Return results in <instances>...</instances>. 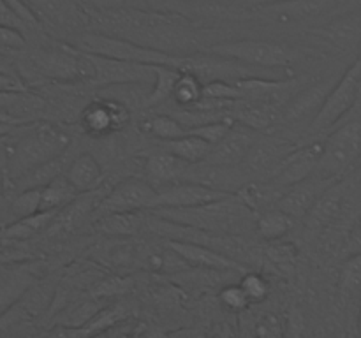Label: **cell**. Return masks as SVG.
I'll return each mask as SVG.
<instances>
[{"instance_id":"cell-1","label":"cell","mask_w":361,"mask_h":338,"mask_svg":"<svg viewBox=\"0 0 361 338\" xmlns=\"http://www.w3.org/2000/svg\"><path fill=\"white\" fill-rule=\"evenodd\" d=\"M99 32L118 35L171 55L200 53V30L176 13H147L123 7H108L90 14Z\"/></svg>"},{"instance_id":"cell-2","label":"cell","mask_w":361,"mask_h":338,"mask_svg":"<svg viewBox=\"0 0 361 338\" xmlns=\"http://www.w3.org/2000/svg\"><path fill=\"white\" fill-rule=\"evenodd\" d=\"M71 137L51 123H18L0 137V168L9 187L32 169L67 151Z\"/></svg>"},{"instance_id":"cell-3","label":"cell","mask_w":361,"mask_h":338,"mask_svg":"<svg viewBox=\"0 0 361 338\" xmlns=\"http://www.w3.org/2000/svg\"><path fill=\"white\" fill-rule=\"evenodd\" d=\"M148 211L168 220L178 222V224L192 225L204 231L228 232V234H240V232L249 231L252 225H256L257 217L236 194L214 201V203L200 204V206L154 208Z\"/></svg>"},{"instance_id":"cell-4","label":"cell","mask_w":361,"mask_h":338,"mask_svg":"<svg viewBox=\"0 0 361 338\" xmlns=\"http://www.w3.org/2000/svg\"><path fill=\"white\" fill-rule=\"evenodd\" d=\"M204 51L235 58L247 65L270 70V73L302 62L309 55H316L312 49H305L302 46L289 44L284 41H270V39H240V41L215 42V44L207 46Z\"/></svg>"},{"instance_id":"cell-5","label":"cell","mask_w":361,"mask_h":338,"mask_svg":"<svg viewBox=\"0 0 361 338\" xmlns=\"http://www.w3.org/2000/svg\"><path fill=\"white\" fill-rule=\"evenodd\" d=\"M73 44L87 53H95V55L109 56V58L152 63V65H171L180 70L183 69L187 60V55H171V53L148 48V46L137 44V42L129 41V39L99 30H83L80 35L73 39Z\"/></svg>"},{"instance_id":"cell-6","label":"cell","mask_w":361,"mask_h":338,"mask_svg":"<svg viewBox=\"0 0 361 338\" xmlns=\"http://www.w3.org/2000/svg\"><path fill=\"white\" fill-rule=\"evenodd\" d=\"M361 158V118L345 120L335 125L324 139L323 155L316 175L338 180Z\"/></svg>"},{"instance_id":"cell-7","label":"cell","mask_w":361,"mask_h":338,"mask_svg":"<svg viewBox=\"0 0 361 338\" xmlns=\"http://www.w3.org/2000/svg\"><path fill=\"white\" fill-rule=\"evenodd\" d=\"M39 74L59 81H83L90 84L95 77V65L90 55L74 44H59L55 48L39 49L32 55Z\"/></svg>"},{"instance_id":"cell-8","label":"cell","mask_w":361,"mask_h":338,"mask_svg":"<svg viewBox=\"0 0 361 338\" xmlns=\"http://www.w3.org/2000/svg\"><path fill=\"white\" fill-rule=\"evenodd\" d=\"M361 80V53L348 65V69L341 74L335 87L331 88L326 102L323 104L321 111L310 123L309 134H326L342 122L345 115L351 111L356 102L358 84Z\"/></svg>"},{"instance_id":"cell-9","label":"cell","mask_w":361,"mask_h":338,"mask_svg":"<svg viewBox=\"0 0 361 338\" xmlns=\"http://www.w3.org/2000/svg\"><path fill=\"white\" fill-rule=\"evenodd\" d=\"M341 0H279L252 6L259 16L281 25L321 23L337 16Z\"/></svg>"},{"instance_id":"cell-10","label":"cell","mask_w":361,"mask_h":338,"mask_svg":"<svg viewBox=\"0 0 361 338\" xmlns=\"http://www.w3.org/2000/svg\"><path fill=\"white\" fill-rule=\"evenodd\" d=\"M157 197V190L148 180L129 178L113 187L101 197L95 206V217L111 213H129V211L152 210Z\"/></svg>"},{"instance_id":"cell-11","label":"cell","mask_w":361,"mask_h":338,"mask_svg":"<svg viewBox=\"0 0 361 338\" xmlns=\"http://www.w3.org/2000/svg\"><path fill=\"white\" fill-rule=\"evenodd\" d=\"M338 76H328L323 80H317L307 87L298 88L288 101L284 102L282 108V122L291 123V125H307L314 122L317 113L321 111L323 104L326 102L331 88L338 81Z\"/></svg>"},{"instance_id":"cell-12","label":"cell","mask_w":361,"mask_h":338,"mask_svg":"<svg viewBox=\"0 0 361 338\" xmlns=\"http://www.w3.org/2000/svg\"><path fill=\"white\" fill-rule=\"evenodd\" d=\"M95 65V77L90 84L113 87V84H143L150 87L155 81V65L152 63L129 62L109 56L88 53Z\"/></svg>"},{"instance_id":"cell-13","label":"cell","mask_w":361,"mask_h":338,"mask_svg":"<svg viewBox=\"0 0 361 338\" xmlns=\"http://www.w3.org/2000/svg\"><path fill=\"white\" fill-rule=\"evenodd\" d=\"M182 180L210 187V189L219 190V192L236 194L242 187L252 182V175L247 171L243 164L224 165L203 161L196 162V164H189Z\"/></svg>"},{"instance_id":"cell-14","label":"cell","mask_w":361,"mask_h":338,"mask_svg":"<svg viewBox=\"0 0 361 338\" xmlns=\"http://www.w3.org/2000/svg\"><path fill=\"white\" fill-rule=\"evenodd\" d=\"M309 34L335 51H355L361 46V9L337 14L324 23L312 27Z\"/></svg>"},{"instance_id":"cell-15","label":"cell","mask_w":361,"mask_h":338,"mask_svg":"<svg viewBox=\"0 0 361 338\" xmlns=\"http://www.w3.org/2000/svg\"><path fill=\"white\" fill-rule=\"evenodd\" d=\"M129 109L118 101L99 99L85 106L81 111V129L88 137L101 139L118 132L129 122Z\"/></svg>"},{"instance_id":"cell-16","label":"cell","mask_w":361,"mask_h":338,"mask_svg":"<svg viewBox=\"0 0 361 338\" xmlns=\"http://www.w3.org/2000/svg\"><path fill=\"white\" fill-rule=\"evenodd\" d=\"M323 146L324 141H312V143L296 146L279 165L271 178L264 180V182H270L271 185L286 190L288 187L312 176L319 164L321 155H323Z\"/></svg>"},{"instance_id":"cell-17","label":"cell","mask_w":361,"mask_h":338,"mask_svg":"<svg viewBox=\"0 0 361 338\" xmlns=\"http://www.w3.org/2000/svg\"><path fill=\"white\" fill-rule=\"evenodd\" d=\"M295 144L286 139H277V137H261L256 136L249 154H247L243 165L247 171L252 175V178L268 180L271 178L279 165L284 162V158L295 150Z\"/></svg>"},{"instance_id":"cell-18","label":"cell","mask_w":361,"mask_h":338,"mask_svg":"<svg viewBox=\"0 0 361 338\" xmlns=\"http://www.w3.org/2000/svg\"><path fill=\"white\" fill-rule=\"evenodd\" d=\"M233 196V194L219 192V190L210 189V187L200 185L194 182H176L166 189L159 190L155 197L154 208H190L200 206V204L214 203V201L224 199V197ZM152 208V210H154Z\"/></svg>"},{"instance_id":"cell-19","label":"cell","mask_w":361,"mask_h":338,"mask_svg":"<svg viewBox=\"0 0 361 338\" xmlns=\"http://www.w3.org/2000/svg\"><path fill=\"white\" fill-rule=\"evenodd\" d=\"M331 182H334V180H324L314 173L309 178L288 187V189L284 190V194H282L281 199H279L277 206L281 208V210H284L288 215H291L295 220L307 217L310 208H312L314 203L317 201V197L323 194V190L326 189Z\"/></svg>"},{"instance_id":"cell-20","label":"cell","mask_w":361,"mask_h":338,"mask_svg":"<svg viewBox=\"0 0 361 338\" xmlns=\"http://www.w3.org/2000/svg\"><path fill=\"white\" fill-rule=\"evenodd\" d=\"M168 249L178 254L187 266L192 268H204V270H240L242 263L233 257L226 256V254L219 252V250L212 249V246L201 245V243L194 242H180V239H168Z\"/></svg>"},{"instance_id":"cell-21","label":"cell","mask_w":361,"mask_h":338,"mask_svg":"<svg viewBox=\"0 0 361 338\" xmlns=\"http://www.w3.org/2000/svg\"><path fill=\"white\" fill-rule=\"evenodd\" d=\"M254 132L256 130L249 129V127L242 125V123H238V127H236L235 122L233 129L217 144L212 146L207 161L224 165L243 164L254 139H256V134Z\"/></svg>"},{"instance_id":"cell-22","label":"cell","mask_w":361,"mask_h":338,"mask_svg":"<svg viewBox=\"0 0 361 338\" xmlns=\"http://www.w3.org/2000/svg\"><path fill=\"white\" fill-rule=\"evenodd\" d=\"M229 116L236 123L249 127L252 130L271 129L282 122V109L277 108V104L267 101H235L229 102L228 106Z\"/></svg>"},{"instance_id":"cell-23","label":"cell","mask_w":361,"mask_h":338,"mask_svg":"<svg viewBox=\"0 0 361 338\" xmlns=\"http://www.w3.org/2000/svg\"><path fill=\"white\" fill-rule=\"evenodd\" d=\"M187 164L175 154L164 150L154 151V154L147 155L145 158V173H147V180L155 187V190H162L166 187L173 185L176 182H182L183 175H185Z\"/></svg>"},{"instance_id":"cell-24","label":"cell","mask_w":361,"mask_h":338,"mask_svg":"<svg viewBox=\"0 0 361 338\" xmlns=\"http://www.w3.org/2000/svg\"><path fill=\"white\" fill-rule=\"evenodd\" d=\"M345 187L342 183H337V180L330 183L323 190L314 206L309 211V220L314 225H328L337 220L345 208Z\"/></svg>"},{"instance_id":"cell-25","label":"cell","mask_w":361,"mask_h":338,"mask_svg":"<svg viewBox=\"0 0 361 338\" xmlns=\"http://www.w3.org/2000/svg\"><path fill=\"white\" fill-rule=\"evenodd\" d=\"M63 175L69 178V182L80 194L99 189L102 178H104L101 164L92 154H81L76 158H73L67 164Z\"/></svg>"},{"instance_id":"cell-26","label":"cell","mask_w":361,"mask_h":338,"mask_svg":"<svg viewBox=\"0 0 361 338\" xmlns=\"http://www.w3.org/2000/svg\"><path fill=\"white\" fill-rule=\"evenodd\" d=\"M28 6L34 9L39 20H44L48 23L63 27V25H76L78 20H87L85 14L78 11L73 0H27Z\"/></svg>"},{"instance_id":"cell-27","label":"cell","mask_w":361,"mask_h":338,"mask_svg":"<svg viewBox=\"0 0 361 338\" xmlns=\"http://www.w3.org/2000/svg\"><path fill=\"white\" fill-rule=\"evenodd\" d=\"M293 225H295V218L279 206H274L257 213L254 229H256V234L261 239L275 242V239L284 238L291 231Z\"/></svg>"},{"instance_id":"cell-28","label":"cell","mask_w":361,"mask_h":338,"mask_svg":"<svg viewBox=\"0 0 361 338\" xmlns=\"http://www.w3.org/2000/svg\"><path fill=\"white\" fill-rule=\"evenodd\" d=\"M56 213H59L56 210H42L25 218H20V220L9 222L0 231V236L7 239H18V242L20 239H30L37 236L39 232L44 231V229H48L51 222L55 220Z\"/></svg>"},{"instance_id":"cell-29","label":"cell","mask_w":361,"mask_h":338,"mask_svg":"<svg viewBox=\"0 0 361 338\" xmlns=\"http://www.w3.org/2000/svg\"><path fill=\"white\" fill-rule=\"evenodd\" d=\"M80 196L73 183L69 182L66 175H59L41 187V211L42 210H56L60 211L67 204L73 203Z\"/></svg>"},{"instance_id":"cell-30","label":"cell","mask_w":361,"mask_h":338,"mask_svg":"<svg viewBox=\"0 0 361 338\" xmlns=\"http://www.w3.org/2000/svg\"><path fill=\"white\" fill-rule=\"evenodd\" d=\"M182 70L171 65H155V81L152 84L150 92L145 95L143 104L147 108H157L166 104L173 99V88L178 80Z\"/></svg>"},{"instance_id":"cell-31","label":"cell","mask_w":361,"mask_h":338,"mask_svg":"<svg viewBox=\"0 0 361 338\" xmlns=\"http://www.w3.org/2000/svg\"><path fill=\"white\" fill-rule=\"evenodd\" d=\"M162 144H164L166 150L175 154L176 157L185 161L187 164H196V162L207 161L208 154H210L212 150V144L208 143V141H204L203 137L190 132L178 137V139L162 141Z\"/></svg>"},{"instance_id":"cell-32","label":"cell","mask_w":361,"mask_h":338,"mask_svg":"<svg viewBox=\"0 0 361 338\" xmlns=\"http://www.w3.org/2000/svg\"><path fill=\"white\" fill-rule=\"evenodd\" d=\"M204 81L190 70H182L173 88V99L178 108H194L204 99L203 95Z\"/></svg>"},{"instance_id":"cell-33","label":"cell","mask_w":361,"mask_h":338,"mask_svg":"<svg viewBox=\"0 0 361 338\" xmlns=\"http://www.w3.org/2000/svg\"><path fill=\"white\" fill-rule=\"evenodd\" d=\"M143 129L148 134L159 141H171L178 139V137L185 136L189 132V127L183 122H180L175 115L168 113V115H154L143 123Z\"/></svg>"},{"instance_id":"cell-34","label":"cell","mask_w":361,"mask_h":338,"mask_svg":"<svg viewBox=\"0 0 361 338\" xmlns=\"http://www.w3.org/2000/svg\"><path fill=\"white\" fill-rule=\"evenodd\" d=\"M37 211H41V187L16 190L14 197L7 204V224L37 213Z\"/></svg>"},{"instance_id":"cell-35","label":"cell","mask_w":361,"mask_h":338,"mask_svg":"<svg viewBox=\"0 0 361 338\" xmlns=\"http://www.w3.org/2000/svg\"><path fill=\"white\" fill-rule=\"evenodd\" d=\"M140 211H129V213H111V215H102L97 217V225L99 231L106 232V234H115V236H126L133 234L140 229V225L143 224V218L141 215H137Z\"/></svg>"},{"instance_id":"cell-36","label":"cell","mask_w":361,"mask_h":338,"mask_svg":"<svg viewBox=\"0 0 361 338\" xmlns=\"http://www.w3.org/2000/svg\"><path fill=\"white\" fill-rule=\"evenodd\" d=\"M338 287L344 294H361V252L351 254L342 264Z\"/></svg>"},{"instance_id":"cell-37","label":"cell","mask_w":361,"mask_h":338,"mask_svg":"<svg viewBox=\"0 0 361 338\" xmlns=\"http://www.w3.org/2000/svg\"><path fill=\"white\" fill-rule=\"evenodd\" d=\"M233 125H235V120L233 118L212 120V122H204V123H200V125L190 127L189 132L203 137L204 141H208V143L214 146V144H217L219 141H221L222 137L233 129Z\"/></svg>"},{"instance_id":"cell-38","label":"cell","mask_w":361,"mask_h":338,"mask_svg":"<svg viewBox=\"0 0 361 338\" xmlns=\"http://www.w3.org/2000/svg\"><path fill=\"white\" fill-rule=\"evenodd\" d=\"M240 285L243 287L245 294L249 296L250 303H261L267 299L268 292H270V285H268L267 278L254 271H247L242 278H240Z\"/></svg>"},{"instance_id":"cell-39","label":"cell","mask_w":361,"mask_h":338,"mask_svg":"<svg viewBox=\"0 0 361 338\" xmlns=\"http://www.w3.org/2000/svg\"><path fill=\"white\" fill-rule=\"evenodd\" d=\"M219 299H221L222 305L229 310H235V312H240V310H245L247 306L252 305L249 299V296L245 294L243 287L238 284H229L219 292Z\"/></svg>"},{"instance_id":"cell-40","label":"cell","mask_w":361,"mask_h":338,"mask_svg":"<svg viewBox=\"0 0 361 338\" xmlns=\"http://www.w3.org/2000/svg\"><path fill=\"white\" fill-rule=\"evenodd\" d=\"M25 46H27V39L20 28L0 23V49L14 51V49H23Z\"/></svg>"},{"instance_id":"cell-41","label":"cell","mask_w":361,"mask_h":338,"mask_svg":"<svg viewBox=\"0 0 361 338\" xmlns=\"http://www.w3.org/2000/svg\"><path fill=\"white\" fill-rule=\"evenodd\" d=\"M0 92H27V84L18 74L0 70Z\"/></svg>"},{"instance_id":"cell-42","label":"cell","mask_w":361,"mask_h":338,"mask_svg":"<svg viewBox=\"0 0 361 338\" xmlns=\"http://www.w3.org/2000/svg\"><path fill=\"white\" fill-rule=\"evenodd\" d=\"M256 334H259V337H277V334H281V320L274 315H267L257 324Z\"/></svg>"},{"instance_id":"cell-43","label":"cell","mask_w":361,"mask_h":338,"mask_svg":"<svg viewBox=\"0 0 361 338\" xmlns=\"http://www.w3.org/2000/svg\"><path fill=\"white\" fill-rule=\"evenodd\" d=\"M0 23L2 25H9V27H14V28H25L23 23L20 21V18L14 14V11L11 9L9 4L6 2V0H0Z\"/></svg>"},{"instance_id":"cell-44","label":"cell","mask_w":361,"mask_h":338,"mask_svg":"<svg viewBox=\"0 0 361 338\" xmlns=\"http://www.w3.org/2000/svg\"><path fill=\"white\" fill-rule=\"evenodd\" d=\"M348 250L349 254L361 252V217L355 220L351 225V231L348 234Z\"/></svg>"},{"instance_id":"cell-45","label":"cell","mask_w":361,"mask_h":338,"mask_svg":"<svg viewBox=\"0 0 361 338\" xmlns=\"http://www.w3.org/2000/svg\"><path fill=\"white\" fill-rule=\"evenodd\" d=\"M360 9H361V0H341L338 14L348 13V11H360Z\"/></svg>"},{"instance_id":"cell-46","label":"cell","mask_w":361,"mask_h":338,"mask_svg":"<svg viewBox=\"0 0 361 338\" xmlns=\"http://www.w3.org/2000/svg\"><path fill=\"white\" fill-rule=\"evenodd\" d=\"M7 189H9V180H7L6 171L0 168V197L7 192Z\"/></svg>"},{"instance_id":"cell-47","label":"cell","mask_w":361,"mask_h":338,"mask_svg":"<svg viewBox=\"0 0 361 338\" xmlns=\"http://www.w3.org/2000/svg\"><path fill=\"white\" fill-rule=\"evenodd\" d=\"M0 70H2V73H13V74H16V73H14L13 65H11V63L7 62V60L4 58V56H0Z\"/></svg>"},{"instance_id":"cell-48","label":"cell","mask_w":361,"mask_h":338,"mask_svg":"<svg viewBox=\"0 0 361 338\" xmlns=\"http://www.w3.org/2000/svg\"><path fill=\"white\" fill-rule=\"evenodd\" d=\"M14 125H18V123H0V137L9 132Z\"/></svg>"},{"instance_id":"cell-49","label":"cell","mask_w":361,"mask_h":338,"mask_svg":"<svg viewBox=\"0 0 361 338\" xmlns=\"http://www.w3.org/2000/svg\"><path fill=\"white\" fill-rule=\"evenodd\" d=\"M270 2H279V0H254V2H250V6H259V4H270Z\"/></svg>"},{"instance_id":"cell-50","label":"cell","mask_w":361,"mask_h":338,"mask_svg":"<svg viewBox=\"0 0 361 338\" xmlns=\"http://www.w3.org/2000/svg\"><path fill=\"white\" fill-rule=\"evenodd\" d=\"M358 333L361 334V305H360V312H358Z\"/></svg>"},{"instance_id":"cell-51","label":"cell","mask_w":361,"mask_h":338,"mask_svg":"<svg viewBox=\"0 0 361 338\" xmlns=\"http://www.w3.org/2000/svg\"><path fill=\"white\" fill-rule=\"evenodd\" d=\"M4 227H6V218H4L2 215H0V231H2Z\"/></svg>"},{"instance_id":"cell-52","label":"cell","mask_w":361,"mask_h":338,"mask_svg":"<svg viewBox=\"0 0 361 338\" xmlns=\"http://www.w3.org/2000/svg\"><path fill=\"white\" fill-rule=\"evenodd\" d=\"M240 2H254V0H240Z\"/></svg>"}]
</instances>
